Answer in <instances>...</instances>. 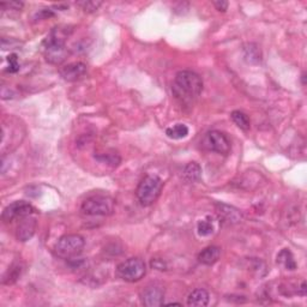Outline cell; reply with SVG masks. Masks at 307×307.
<instances>
[{"mask_svg":"<svg viewBox=\"0 0 307 307\" xmlns=\"http://www.w3.org/2000/svg\"><path fill=\"white\" fill-rule=\"evenodd\" d=\"M188 131V127L185 124H177V125L168 127L166 130V134L172 139H182V138L187 137Z\"/></svg>","mask_w":307,"mask_h":307,"instance_id":"cell-16","label":"cell"},{"mask_svg":"<svg viewBox=\"0 0 307 307\" xmlns=\"http://www.w3.org/2000/svg\"><path fill=\"white\" fill-rule=\"evenodd\" d=\"M214 5H215V8L219 10V11H222V12H225L226 10L228 9V3L222 2V0H221V2H215L214 3Z\"/></svg>","mask_w":307,"mask_h":307,"instance_id":"cell-27","label":"cell"},{"mask_svg":"<svg viewBox=\"0 0 307 307\" xmlns=\"http://www.w3.org/2000/svg\"><path fill=\"white\" fill-rule=\"evenodd\" d=\"M216 212L223 222L238 223L241 220V214L239 210L233 208V206L223 204V203H217Z\"/></svg>","mask_w":307,"mask_h":307,"instance_id":"cell-12","label":"cell"},{"mask_svg":"<svg viewBox=\"0 0 307 307\" xmlns=\"http://www.w3.org/2000/svg\"><path fill=\"white\" fill-rule=\"evenodd\" d=\"M101 5H102L101 2H79L78 3V6H81L82 10H84L85 12L98 11Z\"/></svg>","mask_w":307,"mask_h":307,"instance_id":"cell-22","label":"cell"},{"mask_svg":"<svg viewBox=\"0 0 307 307\" xmlns=\"http://www.w3.org/2000/svg\"><path fill=\"white\" fill-rule=\"evenodd\" d=\"M163 181L157 175H147L138 185L136 195L138 201L143 206H150L160 197Z\"/></svg>","mask_w":307,"mask_h":307,"instance_id":"cell-3","label":"cell"},{"mask_svg":"<svg viewBox=\"0 0 307 307\" xmlns=\"http://www.w3.org/2000/svg\"><path fill=\"white\" fill-rule=\"evenodd\" d=\"M173 90L175 98L181 102L188 103L195 101L203 90V81L197 74L192 71H179L175 75L173 82Z\"/></svg>","mask_w":307,"mask_h":307,"instance_id":"cell-2","label":"cell"},{"mask_svg":"<svg viewBox=\"0 0 307 307\" xmlns=\"http://www.w3.org/2000/svg\"><path fill=\"white\" fill-rule=\"evenodd\" d=\"M147 274V265L140 258H130L116 268V275L126 282L140 281Z\"/></svg>","mask_w":307,"mask_h":307,"instance_id":"cell-6","label":"cell"},{"mask_svg":"<svg viewBox=\"0 0 307 307\" xmlns=\"http://www.w3.org/2000/svg\"><path fill=\"white\" fill-rule=\"evenodd\" d=\"M54 16V12L52 11L51 9H43L41 10L40 12H37V17L39 18H47V17H53Z\"/></svg>","mask_w":307,"mask_h":307,"instance_id":"cell-26","label":"cell"},{"mask_svg":"<svg viewBox=\"0 0 307 307\" xmlns=\"http://www.w3.org/2000/svg\"><path fill=\"white\" fill-rule=\"evenodd\" d=\"M35 211L34 206L27 202H15L4 209L2 214V219L4 222H11L15 219H23V217L30 216Z\"/></svg>","mask_w":307,"mask_h":307,"instance_id":"cell-8","label":"cell"},{"mask_svg":"<svg viewBox=\"0 0 307 307\" xmlns=\"http://www.w3.org/2000/svg\"><path fill=\"white\" fill-rule=\"evenodd\" d=\"M142 302L144 306L154 307V306H162L163 305L164 292L161 287L157 286H149L142 292Z\"/></svg>","mask_w":307,"mask_h":307,"instance_id":"cell-9","label":"cell"},{"mask_svg":"<svg viewBox=\"0 0 307 307\" xmlns=\"http://www.w3.org/2000/svg\"><path fill=\"white\" fill-rule=\"evenodd\" d=\"M209 293L204 289H196L193 291L187 298V305L195 307H203L208 306L209 303Z\"/></svg>","mask_w":307,"mask_h":307,"instance_id":"cell-14","label":"cell"},{"mask_svg":"<svg viewBox=\"0 0 307 307\" xmlns=\"http://www.w3.org/2000/svg\"><path fill=\"white\" fill-rule=\"evenodd\" d=\"M245 59L251 64H258L262 60V54L259 48L256 44L250 43L245 48Z\"/></svg>","mask_w":307,"mask_h":307,"instance_id":"cell-19","label":"cell"},{"mask_svg":"<svg viewBox=\"0 0 307 307\" xmlns=\"http://www.w3.org/2000/svg\"><path fill=\"white\" fill-rule=\"evenodd\" d=\"M19 70V64H18V58L16 54H11L9 57V68L6 71L10 74H16Z\"/></svg>","mask_w":307,"mask_h":307,"instance_id":"cell-24","label":"cell"},{"mask_svg":"<svg viewBox=\"0 0 307 307\" xmlns=\"http://www.w3.org/2000/svg\"><path fill=\"white\" fill-rule=\"evenodd\" d=\"M9 8L13 10H20L23 8V3L20 2H11V3H2V8Z\"/></svg>","mask_w":307,"mask_h":307,"instance_id":"cell-25","label":"cell"},{"mask_svg":"<svg viewBox=\"0 0 307 307\" xmlns=\"http://www.w3.org/2000/svg\"><path fill=\"white\" fill-rule=\"evenodd\" d=\"M85 241L78 234H66L57 241L54 246L55 254L63 259H72L78 257L84 248Z\"/></svg>","mask_w":307,"mask_h":307,"instance_id":"cell-5","label":"cell"},{"mask_svg":"<svg viewBox=\"0 0 307 307\" xmlns=\"http://www.w3.org/2000/svg\"><path fill=\"white\" fill-rule=\"evenodd\" d=\"M20 272H22V269H20L19 265H13V267L11 269H9V271L6 272L3 282L6 285L13 284V282L17 281L19 278Z\"/></svg>","mask_w":307,"mask_h":307,"instance_id":"cell-21","label":"cell"},{"mask_svg":"<svg viewBox=\"0 0 307 307\" xmlns=\"http://www.w3.org/2000/svg\"><path fill=\"white\" fill-rule=\"evenodd\" d=\"M197 230L201 237H208L210 234H212L214 226L211 221H210V217H206V219L199 221L197 225Z\"/></svg>","mask_w":307,"mask_h":307,"instance_id":"cell-20","label":"cell"},{"mask_svg":"<svg viewBox=\"0 0 307 307\" xmlns=\"http://www.w3.org/2000/svg\"><path fill=\"white\" fill-rule=\"evenodd\" d=\"M277 263L282 264L287 270H295L296 263L293 257L292 252L289 250H282L277 256Z\"/></svg>","mask_w":307,"mask_h":307,"instance_id":"cell-18","label":"cell"},{"mask_svg":"<svg viewBox=\"0 0 307 307\" xmlns=\"http://www.w3.org/2000/svg\"><path fill=\"white\" fill-rule=\"evenodd\" d=\"M232 120L234 124L239 127V129L244 130V131H248L251 127V120L248 118V115L246 113L241 112V110H234L232 113Z\"/></svg>","mask_w":307,"mask_h":307,"instance_id":"cell-17","label":"cell"},{"mask_svg":"<svg viewBox=\"0 0 307 307\" xmlns=\"http://www.w3.org/2000/svg\"><path fill=\"white\" fill-rule=\"evenodd\" d=\"M203 147L205 149L221 155H228L230 151V142L228 137L221 131H211L203 138Z\"/></svg>","mask_w":307,"mask_h":307,"instance_id":"cell-7","label":"cell"},{"mask_svg":"<svg viewBox=\"0 0 307 307\" xmlns=\"http://www.w3.org/2000/svg\"><path fill=\"white\" fill-rule=\"evenodd\" d=\"M87 74V65L83 63H72L60 70V76L64 81L76 82L83 78Z\"/></svg>","mask_w":307,"mask_h":307,"instance_id":"cell-10","label":"cell"},{"mask_svg":"<svg viewBox=\"0 0 307 307\" xmlns=\"http://www.w3.org/2000/svg\"><path fill=\"white\" fill-rule=\"evenodd\" d=\"M37 227V222L35 219L33 217L27 216L23 217L22 221H20L18 228H17V233L16 237L19 241H28L29 239H32L34 234H35Z\"/></svg>","mask_w":307,"mask_h":307,"instance_id":"cell-11","label":"cell"},{"mask_svg":"<svg viewBox=\"0 0 307 307\" xmlns=\"http://www.w3.org/2000/svg\"><path fill=\"white\" fill-rule=\"evenodd\" d=\"M182 177L187 182H197L202 178V168L197 162H190L182 172Z\"/></svg>","mask_w":307,"mask_h":307,"instance_id":"cell-15","label":"cell"},{"mask_svg":"<svg viewBox=\"0 0 307 307\" xmlns=\"http://www.w3.org/2000/svg\"><path fill=\"white\" fill-rule=\"evenodd\" d=\"M96 158L102 162H106L108 164H113V166H118L120 163V157L118 155L114 154H103L101 156H96Z\"/></svg>","mask_w":307,"mask_h":307,"instance_id":"cell-23","label":"cell"},{"mask_svg":"<svg viewBox=\"0 0 307 307\" xmlns=\"http://www.w3.org/2000/svg\"><path fill=\"white\" fill-rule=\"evenodd\" d=\"M221 248L217 246H208L198 254L199 263L204 265H214L220 259Z\"/></svg>","mask_w":307,"mask_h":307,"instance_id":"cell-13","label":"cell"},{"mask_svg":"<svg viewBox=\"0 0 307 307\" xmlns=\"http://www.w3.org/2000/svg\"><path fill=\"white\" fill-rule=\"evenodd\" d=\"M115 208L114 199L109 196L95 195L85 199L81 206V211L85 216H109Z\"/></svg>","mask_w":307,"mask_h":307,"instance_id":"cell-4","label":"cell"},{"mask_svg":"<svg viewBox=\"0 0 307 307\" xmlns=\"http://www.w3.org/2000/svg\"><path fill=\"white\" fill-rule=\"evenodd\" d=\"M71 33L72 29L66 26L55 27L51 30L42 43L44 58L48 63L59 65L66 59L67 50L65 43Z\"/></svg>","mask_w":307,"mask_h":307,"instance_id":"cell-1","label":"cell"}]
</instances>
